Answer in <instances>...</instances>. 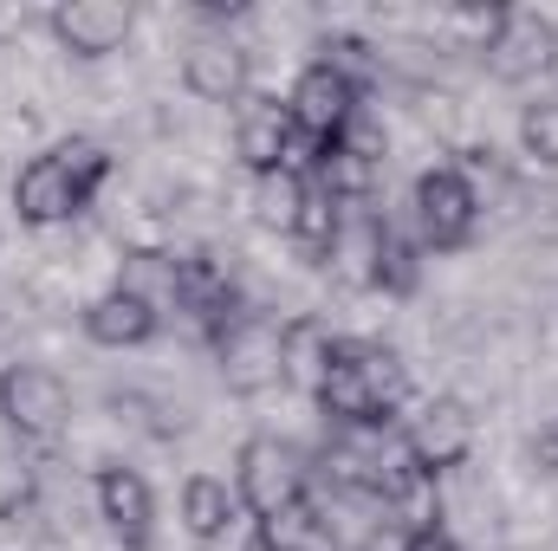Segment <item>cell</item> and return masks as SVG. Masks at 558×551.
<instances>
[{"label": "cell", "mask_w": 558, "mask_h": 551, "mask_svg": "<svg viewBox=\"0 0 558 551\" xmlns=\"http://www.w3.org/2000/svg\"><path fill=\"white\" fill-rule=\"evenodd\" d=\"M312 409L325 415L331 434H390L410 415V364L377 338L331 331L325 370L312 383Z\"/></svg>", "instance_id": "cell-1"}, {"label": "cell", "mask_w": 558, "mask_h": 551, "mask_svg": "<svg viewBox=\"0 0 558 551\" xmlns=\"http://www.w3.org/2000/svg\"><path fill=\"white\" fill-rule=\"evenodd\" d=\"M111 169H118V156H111L105 143H92V137L46 143L39 156L20 162V175H13V188H7L13 221L33 228V234H46V228H72V221L98 201V188L111 182Z\"/></svg>", "instance_id": "cell-2"}, {"label": "cell", "mask_w": 558, "mask_h": 551, "mask_svg": "<svg viewBox=\"0 0 558 551\" xmlns=\"http://www.w3.org/2000/svg\"><path fill=\"white\" fill-rule=\"evenodd\" d=\"M234 493H241V513L247 526H267L279 513L305 506L312 500V467L292 441L279 434H247L241 454H234Z\"/></svg>", "instance_id": "cell-3"}, {"label": "cell", "mask_w": 558, "mask_h": 551, "mask_svg": "<svg viewBox=\"0 0 558 551\" xmlns=\"http://www.w3.org/2000/svg\"><path fill=\"white\" fill-rule=\"evenodd\" d=\"M481 188L454 169V162H435L410 182V234L422 241V254H461L474 247L481 234Z\"/></svg>", "instance_id": "cell-4"}, {"label": "cell", "mask_w": 558, "mask_h": 551, "mask_svg": "<svg viewBox=\"0 0 558 551\" xmlns=\"http://www.w3.org/2000/svg\"><path fill=\"white\" fill-rule=\"evenodd\" d=\"M169 305L195 325L202 344L228 338V331L247 318L241 279H234L228 260H215V254H169Z\"/></svg>", "instance_id": "cell-5"}, {"label": "cell", "mask_w": 558, "mask_h": 551, "mask_svg": "<svg viewBox=\"0 0 558 551\" xmlns=\"http://www.w3.org/2000/svg\"><path fill=\"white\" fill-rule=\"evenodd\" d=\"M0 428L26 448H46L72 428V390L52 364H0Z\"/></svg>", "instance_id": "cell-6"}, {"label": "cell", "mask_w": 558, "mask_h": 551, "mask_svg": "<svg viewBox=\"0 0 558 551\" xmlns=\"http://www.w3.org/2000/svg\"><path fill=\"white\" fill-rule=\"evenodd\" d=\"M481 59L500 85H539L558 72V20L539 7H494Z\"/></svg>", "instance_id": "cell-7"}, {"label": "cell", "mask_w": 558, "mask_h": 551, "mask_svg": "<svg viewBox=\"0 0 558 551\" xmlns=\"http://www.w3.org/2000/svg\"><path fill=\"white\" fill-rule=\"evenodd\" d=\"M312 149H318V143L292 124L286 98H247V105H241V118H234V156H241V169H247L254 182H260V175H279V169L312 175Z\"/></svg>", "instance_id": "cell-8"}, {"label": "cell", "mask_w": 558, "mask_h": 551, "mask_svg": "<svg viewBox=\"0 0 558 551\" xmlns=\"http://www.w3.org/2000/svg\"><path fill=\"white\" fill-rule=\"evenodd\" d=\"M364 98H371V91H364L344 65H331V59H305L299 78L286 85V111H292V124L312 143L344 137V124L364 111Z\"/></svg>", "instance_id": "cell-9"}, {"label": "cell", "mask_w": 558, "mask_h": 551, "mask_svg": "<svg viewBox=\"0 0 558 551\" xmlns=\"http://www.w3.org/2000/svg\"><path fill=\"white\" fill-rule=\"evenodd\" d=\"M131 33H137V7H124V0H59V7H46V39L78 65H98V59L124 52Z\"/></svg>", "instance_id": "cell-10"}, {"label": "cell", "mask_w": 558, "mask_h": 551, "mask_svg": "<svg viewBox=\"0 0 558 551\" xmlns=\"http://www.w3.org/2000/svg\"><path fill=\"white\" fill-rule=\"evenodd\" d=\"M208 351H215L221 383H228L234 396H267V390H286V331H279L274 318L247 311V318H241L228 338H215Z\"/></svg>", "instance_id": "cell-11"}, {"label": "cell", "mask_w": 558, "mask_h": 551, "mask_svg": "<svg viewBox=\"0 0 558 551\" xmlns=\"http://www.w3.org/2000/svg\"><path fill=\"white\" fill-rule=\"evenodd\" d=\"M254 85V52L234 33H195L182 46V91L195 105H247Z\"/></svg>", "instance_id": "cell-12"}, {"label": "cell", "mask_w": 558, "mask_h": 551, "mask_svg": "<svg viewBox=\"0 0 558 551\" xmlns=\"http://www.w3.org/2000/svg\"><path fill=\"white\" fill-rule=\"evenodd\" d=\"M403 441H410V454L422 467L441 480V474L468 467V454H474V409L461 396H422L403 415Z\"/></svg>", "instance_id": "cell-13"}, {"label": "cell", "mask_w": 558, "mask_h": 551, "mask_svg": "<svg viewBox=\"0 0 558 551\" xmlns=\"http://www.w3.org/2000/svg\"><path fill=\"white\" fill-rule=\"evenodd\" d=\"M78 325H85V338H92L98 351H143V344L162 338V298H149L137 285L111 279L98 298H85Z\"/></svg>", "instance_id": "cell-14"}, {"label": "cell", "mask_w": 558, "mask_h": 551, "mask_svg": "<svg viewBox=\"0 0 558 551\" xmlns=\"http://www.w3.org/2000/svg\"><path fill=\"white\" fill-rule=\"evenodd\" d=\"M92 500H98V519H105V532H111L118 546L149 551V532H156V493H149V480H143L137 467L105 461V467L92 474Z\"/></svg>", "instance_id": "cell-15"}, {"label": "cell", "mask_w": 558, "mask_h": 551, "mask_svg": "<svg viewBox=\"0 0 558 551\" xmlns=\"http://www.w3.org/2000/svg\"><path fill=\"white\" fill-rule=\"evenodd\" d=\"M175 519H182V532L195 539V546H228V532L247 519L241 513V493H234V480H221V474H189L182 480V493H175Z\"/></svg>", "instance_id": "cell-16"}, {"label": "cell", "mask_w": 558, "mask_h": 551, "mask_svg": "<svg viewBox=\"0 0 558 551\" xmlns=\"http://www.w3.org/2000/svg\"><path fill=\"white\" fill-rule=\"evenodd\" d=\"M422 241L410 234V221H390V215H377V247H371V273L364 285H377L384 298H416L422 285Z\"/></svg>", "instance_id": "cell-17"}, {"label": "cell", "mask_w": 558, "mask_h": 551, "mask_svg": "<svg viewBox=\"0 0 558 551\" xmlns=\"http://www.w3.org/2000/svg\"><path fill=\"white\" fill-rule=\"evenodd\" d=\"M305 188H312V175H299V169H279V175H260L254 182V208H260V221L274 234H292V221L305 208Z\"/></svg>", "instance_id": "cell-18"}, {"label": "cell", "mask_w": 558, "mask_h": 551, "mask_svg": "<svg viewBox=\"0 0 558 551\" xmlns=\"http://www.w3.org/2000/svg\"><path fill=\"white\" fill-rule=\"evenodd\" d=\"M520 156L533 162V169H558V98H533V105H520Z\"/></svg>", "instance_id": "cell-19"}, {"label": "cell", "mask_w": 558, "mask_h": 551, "mask_svg": "<svg viewBox=\"0 0 558 551\" xmlns=\"http://www.w3.org/2000/svg\"><path fill=\"white\" fill-rule=\"evenodd\" d=\"M526 467H533L539 480H558V415L526 434Z\"/></svg>", "instance_id": "cell-20"}, {"label": "cell", "mask_w": 558, "mask_h": 551, "mask_svg": "<svg viewBox=\"0 0 558 551\" xmlns=\"http://www.w3.org/2000/svg\"><path fill=\"white\" fill-rule=\"evenodd\" d=\"M403 551H468V546H461V539H454V532H448V526L435 519V526H416V532H410V546H403Z\"/></svg>", "instance_id": "cell-21"}, {"label": "cell", "mask_w": 558, "mask_h": 551, "mask_svg": "<svg viewBox=\"0 0 558 551\" xmlns=\"http://www.w3.org/2000/svg\"><path fill=\"white\" fill-rule=\"evenodd\" d=\"M241 551H274V539H267V532H260V526H254V532H247V539H241Z\"/></svg>", "instance_id": "cell-22"}]
</instances>
